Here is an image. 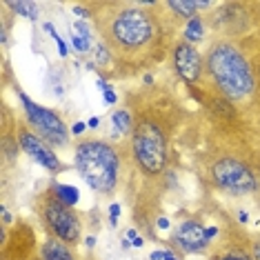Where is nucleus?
Returning a JSON list of instances; mask_svg holds the SVG:
<instances>
[{
	"mask_svg": "<svg viewBox=\"0 0 260 260\" xmlns=\"http://www.w3.org/2000/svg\"><path fill=\"white\" fill-rule=\"evenodd\" d=\"M134 242H132V245L134 247H143V238H138V236H136V238H132Z\"/></svg>",
	"mask_w": 260,
	"mask_h": 260,
	"instance_id": "obj_27",
	"label": "nucleus"
},
{
	"mask_svg": "<svg viewBox=\"0 0 260 260\" xmlns=\"http://www.w3.org/2000/svg\"><path fill=\"white\" fill-rule=\"evenodd\" d=\"M174 240H176V245H178L182 251H187V253L203 251L207 247L205 227L200 222H196V220H185V222H180L178 227H176Z\"/></svg>",
	"mask_w": 260,
	"mask_h": 260,
	"instance_id": "obj_10",
	"label": "nucleus"
},
{
	"mask_svg": "<svg viewBox=\"0 0 260 260\" xmlns=\"http://www.w3.org/2000/svg\"><path fill=\"white\" fill-rule=\"evenodd\" d=\"M111 120H114V127L120 134H129V132H132V116H129L127 109H118L116 114L111 116Z\"/></svg>",
	"mask_w": 260,
	"mask_h": 260,
	"instance_id": "obj_16",
	"label": "nucleus"
},
{
	"mask_svg": "<svg viewBox=\"0 0 260 260\" xmlns=\"http://www.w3.org/2000/svg\"><path fill=\"white\" fill-rule=\"evenodd\" d=\"M169 9H174L178 16L187 20H193V14H196V3H187V0H174L169 3Z\"/></svg>",
	"mask_w": 260,
	"mask_h": 260,
	"instance_id": "obj_14",
	"label": "nucleus"
},
{
	"mask_svg": "<svg viewBox=\"0 0 260 260\" xmlns=\"http://www.w3.org/2000/svg\"><path fill=\"white\" fill-rule=\"evenodd\" d=\"M78 29V34H72V43L78 51H87L89 49V31H87V25L85 22H76L74 25Z\"/></svg>",
	"mask_w": 260,
	"mask_h": 260,
	"instance_id": "obj_13",
	"label": "nucleus"
},
{
	"mask_svg": "<svg viewBox=\"0 0 260 260\" xmlns=\"http://www.w3.org/2000/svg\"><path fill=\"white\" fill-rule=\"evenodd\" d=\"M20 147H22V149H25L38 165H43L45 169L54 171V174L62 169V165H60V160L56 158V153H54V149L49 147V143H45V140L38 138L36 134H31V132H20Z\"/></svg>",
	"mask_w": 260,
	"mask_h": 260,
	"instance_id": "obj_9",
	"label": "nucleus"
},
{
	"mask_svg": "<svg viewBox=\"0 0 260 260\" xmlns=\"http://www.w3.org/2000/svg\"><path fill=\"white\" fill-rule=\"evenodd\" d=\"M151 260H165L167 258V251H151Z\"/></svg>",
	"mask_w": 260,
	"mask_h": 260,
	"instance_id": "obj_22",
	"label": "nucleus"
},
{
	"mask_svg": "<svg viewBox=\"0 0 260 260\" xmlns=\"http://www.w3.org/2000/svg\"><path fill=\"white\" fill-rule=\"evenodd\" d=\"M207 69L218 89L232 100L247 98L256 87L247 58L229 43H218L211 47L207 54Z\"/></svg>",
	"mask_w": 260,
	"mask_h": 260,
	"instance_id": "obj_1",
	"label": "nucleus"
},
{
	"mask_svg": "<svg viewBox=\"0 0 260 260\" xmlns=\"http://www.w3.org/2000/svg\"><path fill=\"white\" fill-rule=\"evenodd\" d=\"M118 153L103 140H82L76 147V169L93 191L109 193L118 182Z\"/></svg>",
	"mask_w": 260,
	"mask_h": 260,
	"instance_id": "obj_2",
	"label": "nucleus"
},
{
	"mask_svg": "<svg viewBox=\"0 0 260 260\" xmlns=\"http://www.w3.org/2000/svg\"><path fill=\"white\" fill-rule=\"evenodd\" d=\"M165 260H180L178 256H176V253L174 251H167V258H165Z\"/></svg>",
	"mask_w": 260,
	"mask_h": 260,
	"instance_id": "obj_28",
	"label": "nucleus"
},
{
	"mask_svg": "<svg viewBox=\"0 0 260 260\" xmlns=\"http://www.w3.org/2000/svg\"><path fill=\"white\" fill-rule=\"evenodd\" d=\"M105 100H107L109 105H114L116 103V93L111 91V89H105Z\"/></svg>",
	"mask_w": 260,
	"mask_h": 260,
	"instance_id": "obj_20",
	"label": "nucleus"
},
{
	"mask_svg": "<svg viewBox=\"0 0 260 260\" xmlns=\"http://www.w3.org/2000/svg\"><path fill=\"white\" fill-rule=\"evenodd\" d=\"M45 29H47V31H49V34H51V38H54V40H56V43H58V47H60V54H62V56H67V47H64V43H62V38H60V36H58V34H56V29H54V25H51V22H47V25H45Z\"/></svg>",
	"mask_w": 260,
	"mask_h": 260,
	"instance_id": "obj_18",
	"label": "nucleus"
},
{
	"mask_svg": "<svg viewBox=\"0 0 260 260\" xmlns=\"http://www.w3.org/2000/svg\"><path fill=\"white\" fill-rule=\"evenodd\" d=\"M45 220H47L49 229L54 232V236L58 240L67 242V245H72V242L78 240V236H80V220H78V216L74 214L72 207L64 205L62 200H58V198L47 200V205H45Z\"/></svg>",
	"mask_w": 260,
	"mask_h": 260,
	"instance_id": "obj_7",
	"label": "nucleus"
},
{
	"mask_svg": "<svg viewBox=\"0 0 260 260\" xmlns=\"http://www.w3.org/2000/svg\"><path fill=\"white\" fill-rule=\"evenodd\" d=\"M158 227H160V229H167V227H169V220H167V218H158Z\"/></svg>",
	"mask_w": 260,
	"mask_h": 260,
	"instance_id": "obj_26",
	"label": "nucleus"
},
{
	"mask_svg": "<svg viewBox=\"0 0 260 260\" xmlns=\"http://www.w3.org/2000/svg\"><path fill=\"white\" fill-rule=\"evenodd\" d=\"M9 9L14 11V14L22 16V18H29V20L38 18V5H34V3H25V0H20V3H9Z\"/></svg>",
	"mask_w": 260,
	"mask_h": 260,
	"instance_id": "obj_12",
	"label": "nucleus"
},
{
	"mask_svg": "<svg viewBox=\"0 0 260 260\" xmlns=\"http://www.w3.org/2000/svg\"><path fill=\"white\" fill-rule=\"evenodd\" d=\"M72 132L74 134H82V132H85V122H76V125L72 127Z\"/></svg>",
	"mask_w": 260,
	"mask_h": 260,
	"instance_id": "obj_24",
	"label": "nucleus"
},
{
	"mask_svg": "<svg viewBox=\"0 0 260 260\" xmlns=\"http://www.w3.org/2000/svg\"><path fill=\"white\" fill-rule=\"evenodd\" d=\"M98 122H100L98 118H91V120H89V127H91V129H93V127H98Z\"/></svg>",
	"mask_w": 260,
	"mask_h": 260,
	"instance_id": "obj_30",
	"label": "nucleus"
},
{
	"mask_svg": "<svg viewBox=\"0 0 260 260\" xmlns=\"http://www.w3.org/2000/svg\"><path fill=\"white\" fill-rule=\"evenodd\" d=\"M187 40H191V43H196V40L203 38V22H200L198 18H193V20H189V25H187Z\"/></svg>",
	"mask_w": 260,
	"mask_h": 260,
	"instance_id": "obj_17",
	"label": "nucleus"
},
{
	"mask_svg": "<svg viewBox=\"0 0 260 260\" xmlns=\"http://www.w3.org/2000/svg\"><path fill=\"white\" fill-rule=\"evenodd\" d=\"M107 38L120 51L145 49L156 38V22L143 9H122L109 20Z\"/></svg>",
	"mask_w": 260,
	"mask_h": 260,
	"instance_id": "obj_3",
	"label": "nucleus"
},
{
	"mask_svg": "<svg viewBox=\"0 0 260 260\" xmlns=\"http://www.w3.org/2000/svg\"><path fill=\"white\" fill-rule=\"evenodd\" d=\"M216 260H249V258L242 256V253H224V256L216 258Z\"/></svg>",
	"mask_w": 260,
	"mask_h": 260,
	"instance_id": "obj_19",
	"label": "nucleus"
},
{
	"mask_svg": "<svg viewBox=\"0 0 260 260\" xmlns=\"http://www.w3.org/2000/svg\"><path fill=\"white\" fill-rule=\"evenodd\" d=\"M205 234H207V240H209V238H214V236L218 234V229L216 227H209V229H205Z\"/></svg>",
	"mask_w": 260,
	"mask_h": 260,
	"instance_id": "obj_25",
	"label": "nucleus"
},
{
	"mask_svg": "<svg viewBox=\"0 0 260 260\" xmlns=\"http://www.w3.org/2000/svg\"><path fill=\"white\" fill-rule=\"evenodd\" d=\"M20 103H22V107H25L29 125L34 127V132H36L45 143L64 145L69 132H67V127H64V122L58 118V114H54L51 109L40 107L38 103H34V100L29 96H25V93H20Z\"/></svg>",
	"mask_w": 260,
	"mask_h": 260,
	"instance_id": "obj_6",
	"label": "nucleus"
},
{
	"mask_svg": "<svg viewBox=\"0 0 260 260\" xmlns=\"http://www.w3.org/2000/svg\"><path fill=\"white\" fill-rule=\"evenodd\" d=\"M134 156L136 162L147 174H160L167 165V140L153 122H143L134 132Z\"/></svg>",
	"mask_w": 260,
	"mask_h": 260,
	"instance_id": "obj_4",
	"label": "nucleus"
},
{
	"mask_svg": "<svg viewBox=\"0 0 260 260\" xmlns=\"http://www.w3.org/2000/svg\"><path fill=\"white\" fill-rule=\"evenodd\" d=\"M43 260H76V256L72 253L67 242L51 238V240H47L43 247Z\"/></svg>",
	"mask_w": 260,
	"mask_h": 260,
	"instance_id": "obj_11",
	"label": "nucleus"
},
{
	"mask_svg": "<svg viewBox=\"0 0 260 260\" xmlns=\"http://www.w3.org/2000/svg\"><path fill=\"white\" fill-rule=\"evenodd\" d=\"M109 214H111V220L116 222V216L120 214V205H111V207H109Z\"/></svg>",
	"mask_w": 260,
	"mask_h": 260,
	"instance_id": "obj_21",
	"label": "nucleus"
},
{
	"mask_svg": "<svg viewBox=\"0 0 260 260\" xmlns=\"http://www.w3.org/2000/svg\"><path fill=\"white\" fill-rule=\"evenodd\" d=\"M211 178L220 189L229 193H236V196H245V193L256 191L258 182L253 171L242 165L236 158H220L211 165Z\"/></svg>",
	"mask_w": 260,
	"mask_h": 260,
	"instance_id": "obj_5",
	"label": "nucleus"
},
{
	"mask_svg": "<svg viewBox=\"0 0 260 260\" xmlns=\"http://www.w3.org/2000/svg\"><path fill=\"white\" fill-rule=\"evenodd\" d=\"M174 67L182 80L196 82L203 74V58L191 43H180L174 49Z\"/></svg>",
	"mask_w": 260,
	"mask_h": 260,
	"instance_id": "obj_8",
	"label": "nucleus"
},
{
	"mask_svg": "<svg viewBox=\"0 0 260 260\" xmlns=\"http://www.w3.org/2000/svg\"><path fill=\"white\" fill-rule=\"evenodd\" d=\"M238 218H240V222H247V220H249V216H247L245 211H240V214H238Z\"/></svg>",
	"mask_w": 260,
	"mask_h": 260,
	"instance_id": "obj_29",
	"label": "nucleus"
},
{
	"mask_svg": "<svg viewBox=\"0 0 260 260\" xmlns=\"http://www.w3.org/2000/svg\"><path fill=\"white\" fill-rule=\"evenodd\" d=\"M251 256H253V260H260V240L253 245V251H251Z\"/></svg>",
	"mask_w": 260,
	"mask_h": 260,
	"instance_id": "obj_23",
	"label": "nucleus"
},
{
	"mask_svg": "<svg viewBox=\"0 0 260 260\" xmlns=\"http://www.w3.org/2000/svg\"><path fill=\"white\" fill-rule=\"evenodd\" d=\"M56 198L62 200L64 205L74 207L76 203H78V189H76V187H69V185H58V187H56Z\"/></svg>",
	"mask_w": 260,
	"mask_h": 260,
	"instance_id": "obj_15",
	"label": "nucleus"
}]
</instances>
